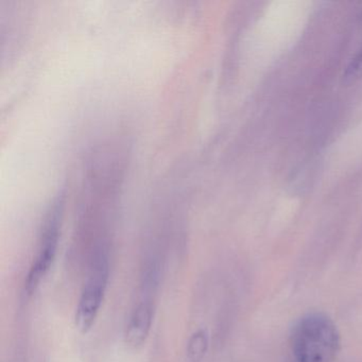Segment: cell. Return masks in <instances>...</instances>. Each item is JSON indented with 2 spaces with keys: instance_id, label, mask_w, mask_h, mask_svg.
Returning <instances> with one entry per match:
<instances>
[{
  "instance_id": "1",
  "label": "cell",
  "mask_w": 362,
  "mask_h": 362,
  "mask_svg": "<svg viewBox=\"0 0 362 362\" xmlns=\"http://www.w3.org/2000/svg\"><path fill=\"white\" fill-rule=\"evenodd\" d=\"M291 346L296 362H334L341 349L340 334L325 313H308L294 326Z\"/></svg>"
},
{
  "instance_id": "2",
  "label": "cell",
  "mask_w": 362,
  "mask_h": 362,
  "mask_svg": "<svg viewBox=\"0 0 362 362\" xmlns=\"http://www.w3.org/2000/svg\"><path fill=\"white\" fill-rule=\"evenodd\" d=\"M109 260L105 254H99L90 267L88 279L76 308L75 324L82 334L92 329L100 313L107 284H109Z\"/></svg>"
},
{
  "instance_id": "3",
  "label": "cell",
  "mask_w": 362,
  "mask_h": 362,
  "mask_svg": "<svg viewBox=\"0 0 362 362\" xmlns=\"http://www.w3.org/2000/svg\"><path fill=\"white\" fill-rule=\"evenodd\" d=\"M59 243V223L57 218H52L46 226L45 233L42 239L41 247L35 257V262L31 264L30 270L27 274L25 281V291L28 296L35 293L42 281L45 279L50 269L54 266L56 258L57 249Z\"/></svg>"
},
{
  "instance_id": "4",
  "label": "cell",
  "mask_w": 362,
  "mask_h": 362,
  "mask_svg": "<svg viewBox=\"0 0 362 362\" xmlns=\"http://www.w3.org/2000/svg\"><path fill=\"white\" fill-rule=\"evenodd\" d=\"M154 319V305L146 298L133 309L128 324L124 328V343L132 351H139L145 345Z\"/></svg>"
},
{
  "instance_id": "5",
  "label": "cell",
  "mask_w": 362,
  "mask_h": 362,
  "mask_svg": "<svg viewBox=\"0 0 362 362\" xmlns=\"http://www.w3.org/2000/svg\"><path fill=\"white\" fill-rule=\"evenodd\" d=\"M207 336L203 330H199L192 334L188 344V355L192 361H199L202 359L207 349Z\"/></svg>"
},
{
  "instance_id": "6",
  "label": "cell",
  "mask_w": 362,
  "mask_h": 362,
  "mask_svg": "<svg viewBox=\"0 0 362 362\" xmlns=\"http://www.w3.org/2000/svg\"><path fill=\"white\" fill-rule=\"evenodd\" d=\"M362 76V52H360L347 65L345 69L344 80L347 82L354 81Z\"/></svg>"
}]
</instances>
